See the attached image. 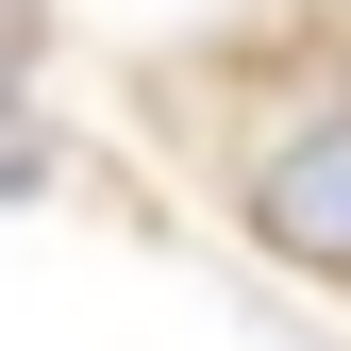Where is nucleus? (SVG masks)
Returning <instances> with one entry per match:
<instances>
[{
    "label": "nucleus",
    "instance_id": "obj_1",
    "mask_svg": "<svg viewBox=\"0 0 351 351\" xmlns=\"http://www.w3.org/2000/svg\"><path fill=\"white\" fill-rule=\"evenodd\" d=\"M251 234L285 251V268H318V285H351V101H318V117H285L268 151H251Z\"/></svg>",
    "mask_w": 351,
    "mask_h": 351
}]
</instances>
